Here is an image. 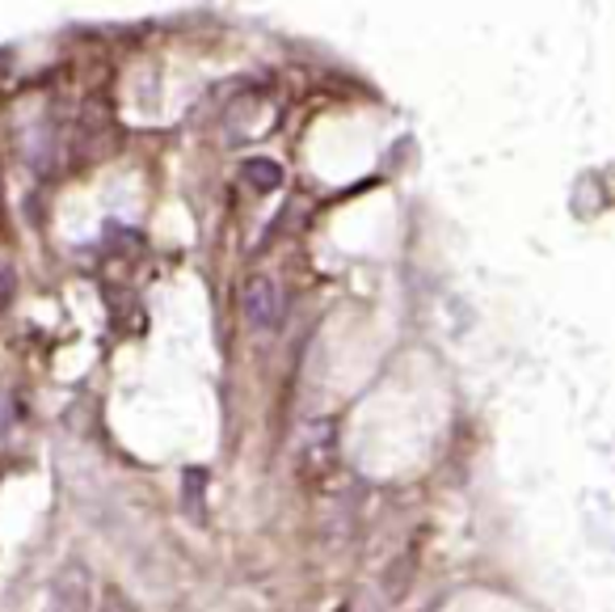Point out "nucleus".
<instances>
[{
	"mask_svg": "<svg viewBox=\"0 0 615 612\" xmlns=\"http://www.w3.org/2000/svg\"><path fill=\"white\" fill-rule=\"evenodd\" d=\"M241 313L249 321V330L270 335L283 326V287L270 275H249L241 287Z\"/></svg>",
	"mask_w": 615,
	"mask_h": 612,
	"instance_id": "1",
	"label": "nucleus"
},
{
	"mask_svg": "<svg viewBox=\"0 0 615 612\" xmlns=\"http://www.w3.org/2000/svg\"><path fill=\"white\" fill-rule=\"evenodd\" d=\"M89 604V579L81 566H68L52 587V612H84Z\"/></svg>",
	"mask_w": 615,
	"mask_h": 612,
	"instance_id": "2",
	"label": "nucleus"
},
{
	"mask_svg": "<svg viewBox=\"0 0 615 612\" xmlns=\"http://www.w3.org/2000/svg\"><path fill=\"white\" fill-rule=\"evenodd\" d=\"M241 178L253 186V191H278V182H283V166L278 161H270V157H249L241 166Z\"/></svg>",
	"mask_w": 615,
	"mask_h": 612,
	"instance_id": "3",
	"label": "nucleus"
},
{
	"mask_svg": "<svg viewBox=\"0 0 615 612\" xmlns=\"http://www.w3.org/2000/svg\"><path fill=\"white\" fill-rule=\"evenodd\" d=\"M98 612H135L132 604H127V600H123V596H118V591H114V587H110L106 596H102V609Z\"/></svg>",
	"mask_w": 615,
	"mask_h": 612,
	"instance_id": "4",
	"label": "nucleus"
},
{
	"mask_svg": "<svg viewBox=\"0 0 615 612\" xmlns=\"http://www.w3.org/2000/svg\"><path fill=\"white\" fill-rule=\"evenodd\" d=\"M0 220H4V195H0Z\"/></svg>",
	"mask_w": 615,
	"mask_h": 612,
	"instance_id": "5",
	"label": "nucleus"
}]
</instances>
